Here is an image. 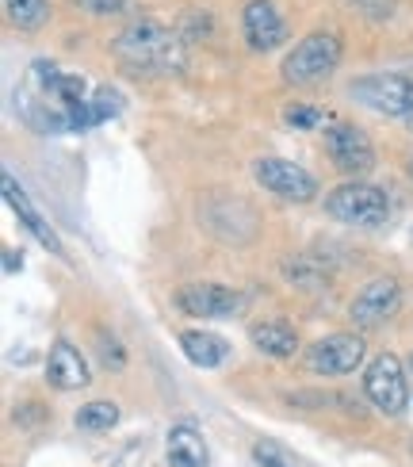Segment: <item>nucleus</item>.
Returning a JSON list of instances; mask_svg holds the SVG:
<instances>
[{"mask_svg": "<svg viewBox=\"0 0 413 467\" xmlns=\"http://www.w3.org/2000/svg\"><path fill=\"white\" fill-rule=\"evenodd\" d=\"M325 215H333L337 223H348V226H383L390 215V200L383 188L352 181V184L333 188L325 196Z\"/></svg>", "mask_w": 413, "mask_h": 467, "instance_id": "7ed1b4c3", "label": "nucleus"}, {"mask_svg": "<svg viewBox=\"0 0 413 467\" xmlns=\"http://www.w3.org/2000/svg\"><path fill=\"white\" fill-rule=\"evenodd\" d=\"M176 306L191 318H233L242 310V296L222 284H184L176 291Z\"/></svg>", "mask_w": 413, "mask_h": 467, "instance_id": "1a4fd4ad", "label": "nucleus"}, {"mask_svg": "<svg viewBox=\"0 0 413 467\" xmlns=\"http://www.w3.org/2000/svg\"><path fill=\"white\" fill-rule=\"evenodd\" d=\"M0 188H5V200H8V207L15 211V219L24 223V226H27L31 234H35V238L46 245V249L62 253V242H57V234L50 230V223H46L43 215H38V207H35V203L27 200V192L19 188V181L12 177V172H5V184H0Z\"/></svg>", "mask_w": 413, "mask_h": 467, "instance_id": "4468645a", "label": "nucleus"}, {"mask_svg": "<svg viewBox=\"0 0 413 467\" xmlns=\"http://www.w3.org/2000/svg\"><path fill=\"white\" fill-rule=\"evenodd\" d=\"M341 66V38L333 31H310L299 47L284 57V81L294 88L318 85Z\"/></svg>", "mask_w": 413, "mask_h": 467, "instance_id": "f03ea898", "label": "nucleus"}, {"mask_svg": "<svg viewBox=\"0 0 413 467\" xmlns=\"http://www.w3.org/2000/svg\"><path fill=\"white\" fill-rule=\"evenodd\" d=\"M5 8H8L12 24L19 31H38V27L46 24V16H50L46 0H5Z\"/></svg>", "mask_w": 413, "mask_h": 467, "instance_id": "a211bd4d", "label": "nucleus"}, {"mask_svg": "<svg viewBox=\"0 0 413 467\" xmlns=\"http://www.w3.org/2000/svg\"><path fill=\"white\" fill-rule=\"evenodd\" d=\"M348 92L352 100L379 115H390V119H406L413 111V81L402 73H364L348 85Z\"/></svg>", "mask_w": 413, "mask_h": 467, "instance_id": "20e7f679", "label": "nucleus"}, {"mask_svg": "<svg viewBox=\"0 0 413 467\" xmlns=\"http://www.w3.org/2000/svg\"><path fill=\"white\" fill-rule=\"evenodd\" d=\"M81 8L96 12V16H115V12H123L127 8V0H77Z\"/></svg>", "mask_w": 413, "mask_h": 467, "instance_id": "4be33fe9", "label": "nucleus"}, {"mask_svg": "<svg viewBox=\"0 0 413 467\" xmlns=\"http://www.w3.org/2000/svg\"><path fill=\"white\" fill-rule=\"evenodd\" d=\"M253 460H257V467H294V456L275 441H257L253 444Z\"/></svg>", "mask_w": 413, "mask_h": 467, "instance_id": "6ab92c4d", "label": "nucleus"}, {"mask_svg": "<svg viewBox=\"0 0 413 467\" xmlns=\"http://www.w3.org/2000/svg\"><path fill=\"white\" fill-rule=\"evenodd\" d=\"M181 348L195 368H219L230 357V341L219 334H207V329H184Z\"/></svg>", "mask_w": 413, "mask_h": 467, "instance_id": "2eb2a0df", "label": "nucleus"}, {"mask_svg": "<svg viewBox=\"0 0 413 467\" xmlns=\"http://www.w3.org/2000/svg\"><path fill=\"white\" fill-rule=\"evenodd\" d=\"M284 123L294 130H310V127L322 123V111L310 108V104H291V108H284Z\"/></svg>", "mask_w": 413, "mask_h": 467, "instance_id": "412c9836", "label": "nucleus"}, {"mask_svg": "<svg viewBox=\"0 0 413 467\" xmlns=\"http://www.w3.org/2000/svg\"><path fill=\"white\" fill-rule=\"evenodd\" d=\"M253 345L261 348L264 357H275V360H287L294 357V348H299V337H294V329L280 318H272V322H257L253 326Z\"/></svg>", "mask_w": 413, "mask_h": 467, "instance_id": "dca6fc26", "label": "nucleus"}, {"mask_svg": "<svg viewBox=\"0 0 413 467\" xmlns=\"http://www.w3.org/2000/svg\"><path fill=\"white\" fill-rule=\"evenodd\" d=\"M402 306V287L395 276H379V280H371L356 299L348 303V318L356 322V326H379L387 322L395 310Z\"/></svg>", "mask_w": 413, "mask_h": 467, "instance_id": "9d476101", "label": "nucleus"}, {"mask_svg": "<svg viewBox=\"0 0 413 467\" xmlns=\"http://www.w3.org/2000/svg\"><path fill=\"white\" fill-rule=\"evenodd\" d=\"M409 177H413V161H409Z\"/></svg>", "mask_w": 413, "mask_h": 467, "instance_id": "393cba45", "label": "nucleus"}, {"mask_svg": "<svg viewBox=\"0 0 413 467\" xmlns=\"http://www.w3.org/2000/svg\"><path fill=\"white\" fill-rule=\"evenodd\" d=\"M325 153L348 177H364V172L376 165V146H371V139L356 123H345V119H333L325 127Z\"/></svg>", "mask_w": 413, "mask_h": 467, "instance_id": "423d86ee", "label": "nucleus"}, {"mask_svg": "<svg viewBox=\"0 0 413 467\" xmlns=\"http://www.w3.org/2000/svg\"><path fill=\"white\" fill-rule=\"evenodd\" d=\"M88 104H92V115H96V127L108 123L111 115H119V111H123V100L115 96V88H96V92L88 96Z\"/></svg>", "mask_w": 413, "mask_h": 467, "instance_id": "aec40b11", "label": "nucleus"}, {"mask_svg": "<svg viewBox=\"0 0 413 467\" xmlns=\"http://www.w3.org/2000/svg\"><path fill=\"white\" fill-rule=\"evenodd\" d=\"M364 395L371 399L379 414L398 418L409 406V372L402 368V360L395 353H379L371 360V368L364 372Z\"/></svg>", "mask_w": 413, "mask_h": 467, "instance_id": "39448f33", "label": "nucleus"}, {"mask_svg": "<svg viewBox=\"0 0 413 467\" xmlns=\"http://www.w3.org/2000/svg\"><path fill=\"white\" fill-rule=\"evenodd\" d=\"M111 50H115V57H123V66H130L138 73H153V77L184 73V66H188V50L181 43V35L161 24H150V19L127 27L111 43Z\"/></svg>", "mask_w": 413, "mask_h": 467, "instance_id": "f257e3e1", "label": "nucleus"}, {"mask_svg": "<svg viewBox=\"0 0 413 467\" xmlns=\"http://www.w3.org/2000/svg\"><path fill=\"white\" fill-rule=\"evenodd\" d=\"M406 368H409V383H413V353H409V360H406Z\"/></svg>", "mask_w": 413, "mask_h": 467, "instance_id": "b1692460", "label": "nucleus"}, {"mask_svg": "<svg viewBox=\"0 0 413 467\" xmlns=\"http://www.w3.org/2000/svg\"><path fill=\"white\" fill-rule=\"evenodd\" d=\"M92 372L88 360L81 357V348H73L69 341H54L50 357H46V383L57 387V391H81L88 387Z\"/></svg>", "mask_w": 413, "mask_h": 467, "instance_id": "f8f14e48", "label": "nucleus"}, {"mask_svg": "<svg viewBox=\"0 0 413 467\" xmlns=\"http://www.w3.org/2000/svg\"><path fill=\"white\" fill-rule=\"evenodd\" d=\"M24 268V253H5V272Z\"/></svg>", "mask_w": 413, "mask_h": 467, "instance_id": "5701e85b", "label": "nucleus"}, {"mask_svg": "<svg viewBox=\"0 0 413 467\" xmlns=\"http://www.w3.org/2000/svg\"><path fill=\"white\" fill-rule=\"evenodd\" d=\"M367 357V341L360 334H329L306 348V368L314 376H348Z\"/></svg>", "mask_w": 413, "mask_h": 467, "instance_id": "0eeeda50", "label": "nucleus"}, {"mask_svg": "<svg viewBox=\"0 0 413 467\" xmlns=\"http://www.w3.org/2000/svg\"><path fill=\"white\" fill-rule=\"evenodd\" d=\"M257 172V181L272 192V196L280 200H291V203H310L318 196V181H314V172H306L303 165L294 161H284V158H264L253 165Z\"/></svg>", "mask_w": 413, "mask_h": 467, "instance_id": "6e6552de", "label": "nucleus"}, {"mask_svg": "<svg viewBox=\"0 0 413 467\" xmlns=\"http://www.w3.org/2000/svg\"><path fill=\"white\" fill-rule=\"evenodd\" d=\"M77 430H88V433H108L115 421H119V406L115 402H104V399H96V402H85L81 410H77Z\"/></svg>", "mask_w": 413, "mask_h": 467, "instance_id": "f3484780", "label": "nucleus"}, {"mask_svg": "<svg viewBox=\"0 0 413 467\" xmlns=\"http://www.w3.org/2000/svg\"><path fill=\"white\" fill-rule=\"evenodd\" d=\"M242 31H245L249 50H257V54L275 50L287 38V24H284V16L275 12L272 0H245V8H242Z\"/></svg>", "mask_w": 413, "mask_h": 467, "instance_id": "9b49d317", "label": "nucleus"}, {"mask_svg": "<svg viewBox=\"0 0 413 467\" xmlns=\"http://www.w3.org/2000/svg\"><path fill=\"white\" fill-rule=\"evenodd\" d=\"M165 456H169V467H207L211 463L207 441H203V433L195 430L191 421H181V425H172V430H169Z\"/></svg>", "mask_w": 413, "mask_h": 467, "instance_id": "ddd939ff", "label": "nucleus"}]
</instances>
